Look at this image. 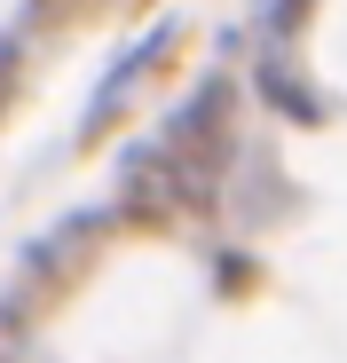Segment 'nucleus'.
Instances as JSON below:
<instances>
[{"mask_svg": "<svg viewBox=\"0 0 347 363\" xmlns=\"http://www.w3.org/2000/svg\"><path fill=\"white\" fill-rule=\"evenodd\" d=\"M261 95H268L284 118H316V95H308L292 72H284V64H261Z\"/></svg>", "mask_w": 347, "mask_h": 363, "instance_id": "nucleus-1", "label": "nucleus"}]
</instances>
